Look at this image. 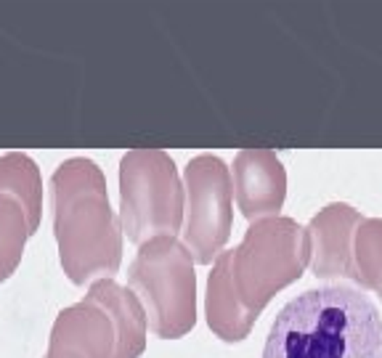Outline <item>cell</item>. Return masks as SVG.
Wrapping results in <instances>:
<instances>
[{
  "label": "cell",
  "mask_w": 382,
  "mask_h": 358,
  "mask_svg": "<svg viewBox=\"0 0 382 358\" xmlns=\"http://www.w3.org/2000/svg\"><path fill=\"white\" fill-rule=\"evenodd\" d=\"M263 358H382V316L361 289L329 284L289 300Z\"/></svg>",
  "instance_id": "cell-1"
},
{
  "label": "cell",
  "mask_w": 382,
  "mask_h": 358,
  "mask_svg": "<svg viewBox=\"0 0 382 358\" xmlns=\"http://www.w3.org/2000/svg\"><path fill=\"white\" fill-rule=\"evenodd\" d=\"M53 223L66 265L120 263V223L109 207L101 170L91 159H69L53 173Z\"/></svg>",
  "instance_id": "cell-2"
},
{
  "label": "cell",
  "mask_w": 382,
  "mask_h": 358,
  "mask_svg": "<svg viewBox=\"0 0 382 358\" xmlns=\"http://www.w3.org/2000/svg\"><path fill=\"white\" fill-rule=\"evenodd\" d=\"M311 258L306 229L292 218H260L244 242L218 258L228 284L239 289V308L253 321L282 287L300 279Z\"/></svg>",
  "instance_id": "cell-3"
},
{
  "label": "cell",
  "mask_w": 382,
  "mask_h": 358,
  "mask_svg": "<svg viewBox=\"0 0 382 358\" xmlns=\"http://www.w3.org/2000/svg\"><path fill=\"white\" fill-rule=\"evenodd\" d=\"M120 221L130 242L173 236L183 226V183L175 162L157 149L120 162Z\"/></svg>",
  "instance_id": "cell-4"
},
{
  "label": "cell",
  "mask_w": 382,
  "mask_h": 358,
  "mask_svg": "<svg viewBox=\"0 0 382 358\" xmlns=\"http://www.w3.org/2000/svg\"><path fill=\"white\" fill-rule=\"evenodd\" d=\"M133 284L154 313L151 327L162 337H178L194 327V268L191 253L175 236L146 239L133 265Z\"/></svg>",
  "instance_id": "cell-5"
},
{
  "label": "cell",
  "mask_w": 382,
  "mask_h": 358,
  "mask_svg": "<svg viewBox=\"0 0 382 358\" xmlns=\"http://www.w3.org/2000/svg\"><path fill=\"white\" fill-rule=\"evenodd\" d=\"M231 173L215 154H199L183 173V239L197 263H210L231 233Z\"/></svg>",
  "instance_id": "cell-6"
},
{
  "label": "cell",
  "mask_w": 382,
  "mask_h": 358,
  "mask_svg": "<svg viewBox=\"0 0 382 358\" xmlns=\"http://www.w3.org/2000/svg\"><path fill=\"white\" fill-rule=\"evenodd\" d=\"M236 207L247 221L279 215L286 197V173L282 159L268 149H244L233 159L231 178Z\"/></svg>",
  "instance_id": "cell-7"
},
{
  "label": "cell",
  "mask_w": 382,
  "mask_h": 358,
  "mask_svg": "<svg viewBox=\"0 0 382 358\" xmlns=\"http://www.w3.org/2000/svg\"><path fill=\"white\" fill-rule=\"evenodd\" d=\"M361 223V212L345 202H332L308 223L311 263L318 279H348L356 282L353 268V236Z\"/></svg>",
  "instance_id": "cell-8"
},
{
  "label": "cell",
  "mask_w": 382,
  "mask_h": 358,
  "mask_svg": "<svg viewBox=\"0 0 382 358\" xmlns=\"http://www.w3.org/2000/svg\"><path fill=\"white\" fill-rule=\"evenodd\" d=\"M0 194L13 197L27 215L30 233L40 221V173L27 154H6L0 157Z\"/></svg>",
  "instance_id": "cell-9"
},
{
  "label": "cell",
  "mask_w": 382,
  "mask_h": 358,
  "mask_svg": "<svg viewBox=\"0 0 382 358\" xmlns=\"http://www.w3.org/2000/svg\"><path fill=\"white\" fill-rule=\"evenodd\" d=\"M356 284L382 297V218H361L353 236Z\"/></svg>",
  "instance_id": "cell-10"
},
{
  "label": "cell",
  "mask_w": 382,
  "mask_h": 358,
  "mask_svg": "<svg viewBox=\"0 0 382 358\" xmlns=\"http://www.w3.org/2000/svg\"><path fill=\"white\" fill-rule=\"evenodd\" d=\"M27 233H30V226H27V215L21 210V204L0 194V263L6 271L21 255Z\"/></svg>",
  "instance_id": "cell-11"
}]
</instances>
